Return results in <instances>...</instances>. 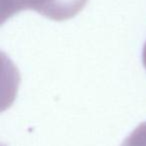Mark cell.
Instances as JSON below:
<instances>
[{"label":"cell","instance_id":"3","mask_svg":"<svg viewBox=\"0 0 146 146\" xmlns=\"http://www.w3.org/2000/svg\"><path fill=\"white\" fill-rule=\"evenodd\" d=\"M143 64L146 69V43L144 45V49H143Z\"/></svg>","mask_w":146,"mask_h":146},{"label":"cell","instance_id":"1","mask_svg":"<svg viewBox=\"0 0 146 146\" xmlns=\"http://www.w3.org/2000/svg\"><path fill=\"white\" fill-rule=\"evenodd\" d=\"M1 21L4 22L22 10H33L55 21L74 17L88 0H0Z\"/></svg>","mask_w":146,"mask_h":146},{"label":"cell","instance_id":"2","mask_svg":"<svg viewBox=\"0 0 146 146\" xmlns=\"http://www.w3.org/2000/svg\"><path fill=\"white\" fill-rule=\"evenodd\" d=\"M121 146H146V122L135 128Z\"/></svg>","mask_w":146,"mask_h":146}]
</instances>
